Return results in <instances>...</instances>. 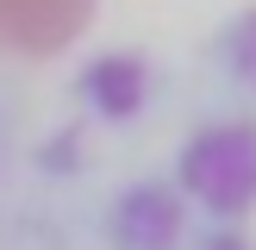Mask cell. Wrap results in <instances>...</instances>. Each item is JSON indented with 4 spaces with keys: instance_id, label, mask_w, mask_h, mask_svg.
I'll return each instance as SVG.
<instances>
[{
    "instance_id": "cell-1",
    "label": "cell",
    "mask_w": 256,
    "mask_h": 250,
    "mask_svg": "<svg viewBox=\"0 0 256 250\" xmlns=\"http://www.w3.org/2000/svg\"><path fill=\"white\" fill-rule=\"evenodd\" d=\"M175 188L219 225L256 212V119H212L175 156Z\"/></svg>"
},
{
    "instance_id": "cell-3",
    "label": "cell",
    "mask_w": 256,
    "mask_h": 250,
    "mask_svg": "<svg viewBox=\"0 0 256 250\" xmlns=\"http://www.w3.org/2000/svg\"><path fill=\"white\" fill-rule=\"evenodd\" d=\"M182 232H188V194L169 182H132L106 206L112 250H182Z\"/></svg>"
},
{
    "instance_id": "cell-2",
    "label": "cell",
    "mask_w": 256,
    "mask_h": 250,
    "mask_svg": "<svg viewBox=\"0 0 256 250\" xmlns=\"http://www.w3.org/2000/svg\"><path fill=\"white\" fill-rule=\"evenodd\" d=\"M100 0H0V69L50 62L94 25Z\"/></svg>"
},
{
    "instance_id": "cell-7",
    "label": "cell",
    "mask_w": 256,
    "mask_h": 250,
    "mask_svg": "<svg viewBox=\"0 0 256 250\" xmlns=\"http://www.w3.org/2000/svg\"><path fill=\"white\" fill-rule=\"evenodd\" d=\"M194 250H256L250 244V238H244V225H212V232L206 238H200V244Z\"/></svg>"
},
{
    "instance_id": "cell-6",
    "label": "cell",
    "mask_w": 256,
    "mask_h": 250,
    "mask_svg": "<svg viewBox=\"0 0 256 250\" xmlns=\"http://www.w3.org/2000/svg\"><path fill=\"white\" fill-rule=\"evenodd\" d=\"M75 138H82V132H56V138H50L44 150H38V169H50V175L75 169V162H82V156H75Z\"/></svg>"
},
{
    "instance_id": "cell-5",
    "label": "cell",
    "mask_w": 256,
    "mask_h": 250,
    "mask_svg": "<svg viewBox=\"0 0 256 250\" xmlns=\"http://www.w3.org/2000/svg\"><path fill=\"white\" fill-rule=\"evenodd\" d=\"M212 62L225 69V82H238V88L256 94V6H238L232 19L219 25V38H212Z\"/></svg>"
},
{
    "instance_id": "cell-4",
    "label": "cell",
    "mask_w": 256,
    "mask_h": 250,
    "mask_svg": "<svg viewBox=\"0 0 256 250\" xmlns=\"http://www.w3.org/2000/svg\"><path fill=\"white\" fill-rule=\"evenodd\" d=\"M150 56H138V50H100V56L82 62V75H75V88H82L88 112L106 125H132L138 112L150 106Z\"/></svg>"
}]
</instances>
